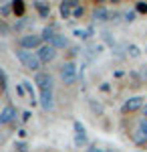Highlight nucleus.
Masks as SVG:
<instances>
[{
  "label": "nucleus",
  "instance_id": "f257e3e1",
  "mask_svg": "<svg viewBox=\"0 0 147 152\" xmlns=\"http://www.w3.org/2000/svg\"><path fill=\"white\" fill-rule=\"evenodd\" d=\"M14 55H16V59L22 63L24 67L28 71H38L40 69V59L36 57V55H32V51H26V49H18V51H14ZM40 73V71H38Z\"/></svg>",
  "mask_w": 147,
  "mask_h": 152
},
{
  "label": "nucleus",
  "instance_id": "6e6552de",
  "mask_svg": "<svg viewBox=\"0 0 147 152\" xmlns=\"http://www.w3.org/2000/svg\"><path fill=\"white\" fill-rule=\"evenodd\" d=\"M75 144L77 146H87V132H85V126L81 122H75Z\"/></svg>",
  "mask_w": 147,
  "mask_h": 152
},
{
  "label": "nucleus",
  "instance_id": "9d476101",
  "mask_svg": "<svg viewBox=\"0 0 147 152\" xmlns=\"http://www.w3.org/2000/svg\"><path fill=\"white\" fill-rule=\"evenodd\" d=\"M93 16H95V20H99V23H105V20H111V14H109V10H107L105 6H99V8H95V12H93Z\"/></svg>",
  "mask_w": 147,
  "mask_h": 152
},
{
  "label": "nucleus",
  "instance_id": "f03ea898",
  "mask_svg": "<svg viewBox=\"0 0 147 152\" xmlns=\"http://www.w3.org/2000/svg\"><path fill=\"white\" fill-rule=\"evenodd\" d=\"M77 77H79L77 65L73 61L63 63V67H61V79H63V83L65 85H73V83H77Z\"/></svg>",
  "mask_w": 147,
  "mask_h": 152
},
{
  "label": "nucleus",
  "instance_id": "7ed1b4c3",
  "mask_svg": "<svg viewBox=\"0 0 147 152\" xmlns=\"http://www.w3.org/2000/svg\"><path fill=\"white\" fill-rule=\"evenodd\" d=\"M145 97H141V95H135V97H129L123 105H121V112L123 114H129V112H137V110H143V105H145Z\"/></svg>",
  "mask_w": 147,
  "mask_h": 152
},
{
  "label": "nucleus",
  "instance_id": "2eb2a0df",
  "mask_svg": "<svg viewBox=\"0 0 147 152\" xmlns=\"http://www.w3.org/2000/svg\"><path fill=\"white\" fill-rule=\"evenodd\" d=\"M67 45H68V41L63 35H57V37H55V41H53V47H55V49H65Z\"/></svg>",
  "mask_w": 147,
  "mask_h": 152
},
{
  "label": "nucleus",
  "instance_id": "9b49d317",
  "mask_svg": "<svg viewBox=\"0 0 147 152\" xmlns=\"http://www.w3.org/2000/svg\"><path fill=\"white\" fill-rule=\"evenodd\" d=\"M58 33L53 28V26H46V28H43V41H45L46 45H53V41H55V37H57Z\"/></svg>",
  "mask_w": 147,
  "mask_h": 152
},
{
  "label": "nucleus",
  "instance_id": "4be33fe9",
  "mask_svg": "<svg viewBox=\"0 0 147 152\" xmlns=\"http://www.w3.org/2000/svg\"><path fill=\"white\" fill-rule=\"evenodd\" d=\"M10 10H12V6H10V4H4V6L0 8V12H2V16H8V14H10Z\"/></svg>",
  "mask_w": 147,
  "mask_h": 152
},
{
  "label": "nucleus",
  "instance_id": "20e7f679",
  "mask_svg": "<svg viewBox=\"0 0 147 152\" xmlns=\"http://www.w3.org/2000/svg\"><path fill=\"white\" fill-rule=\"evenodd\" d=\"M40 43H43V37L40 35H22L20 37V49H26V51L40 49Z\"/></svg>",
  "mask_w": 147,
  "mask_h": 152
},
{
  "label": "nucleus",
  "instance_id": "6ab92c4d",
  "mask_svg": "<svg viewBox=\"0 0 147 152\" xmlns=\"http://www.w3.org/2000/svg\"><path fill=\"white\" fill-rule=\"evenodd\" d=\"M123 16H125V23H133L135 20V10H127Z\"/></svg>",
  "mask_w": 147,
  "mask_h": 152
},
{
  "label": "nucleus",
  "instance_id": "1a4fd4ad",
  "mask_svg": "<svg viewBox=\"0 0 147 152\" xmlns=\"http://www.w3.org/2000/svg\"><path fill=\"white\" fill-rule=\"evenodd\" d=\"M40 105L45 112H53L55 110V97H53V91H40Z\"/></svg>",
  "mask_w": 147,
  "mask_h": 152
},
{
  "label": "nucleus",
  "instance_id": "cd10ccee",
  "mask_svg": "<svg viewBox=\"0 0 147 152\" xmlns=\"http://www.w3.org/2000/svg\"><path fill=\"white\" fill-rule=\"evenodd\" d=\"M30 116H32L30 112H24V114H22V122H28V120H30Z\"/></svg>",
  "mask_w": 147,
  "mask_h": 152
},
{
  "label": "nucleus",
  "instance_id": "bb28decb",
  "mask_svg": "<svg viewBox=\"0 0 147 152\" xmlns=\"http://www.w3.org/2000/svg\"><path fill=\"white\" fill-rule=\"evenodd\" d=\"M147 79V67H141V81Z\"/></svg>",
  "mask_w": 147,
  "mask_h": 152
},
{
  "label": "nucleus",
  "instance_id": "aec40b11",
  "mask_svg": "<svg viewBox=\"0 0 147 152\" xmlns=\"http://www.w3.org/2000/svg\"><path fill=\"white\" fill-rule=\"evenodd\" d=\"M14 148H16V152H28V146H26L24 142H16Z\"/></svg>",
  "mask_w": 147,
  "mask_h": 152
},
{
  "label": "nucleus",
  "instance_id": "ddd939ff",
  "mask_svg": "<svg viewBox=\"0 0 147 152\" xmlns=\"http://www.w3.org/2000/svg\"><path fill=\"white\" fill-rule=\"evenodd\" d=\"M22 87H24V91L28 94L30 102H32V104H36V97H34V85L30 81H26V79H24V81H22Z\"/></svg>",
  "mask_w": 147,
  "mask_h": 152
},
{
  "label": "nucleus",
  "instance_id": "2f4dec72",
  "mask_svg": "<svg viewBox=\"0 0 147 152\" xmlns=\"http://www.w3.org/2000/svg\"><path fill=\"white\" fill-rule=\"evenodd\" d=\"M143 116H145V118H147V104H145V105H143Z\"/></svg>",
  "mask_w": 147,
  "mask_h": 152
},
{
  "label": "nucleus",
  "instance_id": "5701e85b",
  "mask_svg": "<svg viewBox=\"0 0 147 152\" xmlns=\"http://www.w3.org/2000/svg\"><path fill=\"white\" fill-rule=\"evenodd\" d=\"M6 87H8V75H6V71H2V89L6 91Z\"/></svg>",
  "mask_w": 147,
  "mask_h": 152
},
{
  "label": "nucleus",
  "instance_id": "39448f33",
  "mask_svg": "<svg viewBox=\"0 0 147 152\" xmlns=\"http://www.w3.org/2000/svg\"><path fill=\"white\" fill-rule=\"evenodd\" d=\"M34 83H36V87L40 91H53V75H48V73H43V71L36 73Z\"/></svg>",
  "mask_w": 147,
  "mask_h": 152
},
{
  "label": "nucleus",
  "instance_id": "4468645a",
  "mask_svg": "<svg viewBox=\"0 0 147 152\" xmlns=\"http://www.w3.org/2000/svg\"><path fill=\"white\" fill-rule=\"evenodd\" d=\"M34 6H36V10H38V14H40L43 18H48V14H50V8H48L46 4H43V2H34Z\"/></svg>",
  "mask_w": 147,
  "mask_h": 152
},
{
  "label": "nucleus",
  "instance_id": "0eeeda50",
  "mask_svg": "<svg viewBox=\"0 0 147 152\" xmlns=\"http://www.w3.org/2000/svg\"><path fill=\"white\" fill-rule=\"evenodd\" d=\"M14 120H16V110H14L10 104H6L2 107V112H0V124H2V126H8Z\"/></svg>",
  "mask_w": 147,
  "mask_h": 152
},
{
  "label": "nucleus",
  "instance_id": "c756f323",
  "mask_svg": "<svg viewBox=\"0 0 147 152\" xmlns=\"http://www.w3.org/2000/svg\"><path fill=\"white\" fill-rule=\"evenodd\" d=\"M89 152H103V150H101V148H97V146H91Z\"/></svg>",
  "mask_w": 147,
  "mask_h": 152
},
{
  "label": "nucleus",
  "instance_id": "393cba45",
  "mask_svg": "<svg viewBox=\"0 0 147 152\" xmlns=\"http://www.w3.org/2000/svg\"><path fill=\"white\" fill-rule=\"evenodd\" d=\"M73 14H75L77 18H81V16L85 14V8H83V6H79V8H75V12H73Z\"/></svg>",
  "mask_w": 147,
  "mask_h": 152
},
{
  "label": "nucleus",
  "instance_id": "a878e982",
  "mask_svg": "<svg viewBox=\"0 0 147 152\" xmlns=\"http://www.w3.org/2000/svg\"><path fill=\"white\" fill-rule=\"evenodd\" d=\"M0 31H2V37L8 35V26H6V23H0Z\"/></svg>",
  "mask_w": 147,
  "mask_h": 152
},
{
  "label": "nucleus",
  "instance_id": "7c9ffc66",
  "mask_svg": "<svg viewBox=\"0 0 147 152\" xmlns=\"http://www.w3.org/2000/svg\"><path fill=\"white\" fill-rule=\"evenodd\" d=\"M18 136H20V138H24V136H26V130H24V128L18 130Z\"/></svg>",
  "mask_w": 147,
  "mask_h": 152
},
{
  "label": "nucleus",
  "instance_id": "412c9836",
  "mask_svg": "<svg viewBox=\"0 0 147 152\" xmlns=\"http://www.w3.org/2000/svg\"><path fill=\"white\" fill-rule=\"evenodd\" d=\"M137 12H143V14H147V4L145 2H137Z\"/></svg>",
  "mask_w": 147,
  "mask_h": 152
},
{
  "label": "nucleus",
  "instance_id": "b1692460",
  "mask_svg": "<svg viewBox=\"0 0 147 152\" xmlns=\"http://www.w3.org/2000/svg\"><path fill=\"white\" fill-rule=\"evenodd\" d=\"M137 128L141 130V132H145V134H147V118H143V120L139 122V126H137Z\"/></svg>",
  "mask_w": 147,
  "mask_h": 152
},
{
  "label": "nucleus",
  "instance_id": "a211bd4d",
  "mask_svg": "<svg viewBox=\"0 0 147 152\" xmlns=\"http://www.w3.org/2000/svg\"><path fill=\"white\" fill-rule=\"evenodd\" d=\"M61 16H63V18H68V16H71V8H68L65 2L61 4Z\"/></svg>",
  "mask_w": 147,
  "mask_h": 152
},
{
  "label": "nucleus",
  "instance_id": "f3484780",
  "mask_svg": "<svg viewBox=\"0 0 147 152\" xmlns=\"http://www.w3.org/2000/svg\"><path fill=\"white\" fill-rule=\"evenodd\" d=\"M127 55H129V57H133V59L141 57V49L137 47V45H129V47H127Z\"/></svg>",
  "mask_w": 147,
  "mask_h": 152
},
{
  "label": "nucleus",
  "instance_id": "c85d7f7f",
  "mask_svg": "<svg viewBox=\"0 0 147 152\" xmlns=\"http://www.w3.org/2000/svg\"><path fill=\"white\" fill-rule=\"evenodd\" d=\"M16 91H18V95H24V94H26V91H24V87H22V83L16 87Z\"/></svg>",
  "mask_w": 147,
  "mask_h": 152
},
{
  "label": "nucleus",
  "instance_id": "dca6fc26",
  "mask_svg": "<svg viewBox=\"0 0 147 152\" xmlns=\"http://www.w3.org/2000/svg\"><path fill=\"white\" fill-rule=\"evenodd\" d=\"M12 12H14V14H16V16L20 18V16L24 14V2H20V0H16V2L12 4Z\"/></svg>",
  "mask_w": 147,
  "mask_h": 152
},
{
  "label": "nucleus",
  "instance_id": "423d86ee",
  "mask_svg": "<svg viewBox=\"0 0 147 152\" xmlns=\"http://www.w3.org/2000/svg\"><path fill=\"white\" fill-rule=\"evenodd\" d=\"M36 57L40 59V63H50L53 59L57 57V49L53 47V45H43L36 51Z\"/></svg>",
  "mask_w": 147,
  "mask_h": 152
},
{
  "label": "nucleus",
  "instance_id": "f8f14e48",
  "mask_svg": "<svg viewBox=\"0 0 147 152\" xmlns=\"http://www.w3.org/2000/svg\"><path fill=\"white\" fill-rule=\"evenodd\" d=\"M133 140H135V144H139V146H145L147 144V134L137 128L135 132H133Z\"/></svg>",
  "mask_w": 147,
  "mask_h": 152
}]
</instances>
